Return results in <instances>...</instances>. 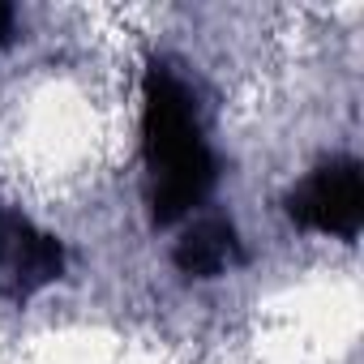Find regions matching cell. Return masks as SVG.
<instances>
[{"label": "cell", "mask_w": 364, "mask_h": 364, "mask_svg": "<svg viewBox=\"0 0 364 364\" xmlns=\"http://www.w3.org/2000/svg\"><path fill=\"white\" fill-rule=\"evenodd\" d=\"M287 215L291 223L351 240L364 223V171L355 159H326L317 163L300 185L287 193Z\"/></svg>", "instance_id": "2"}, {"label": "cell", "mask_w": 364, "mask_h": 364, "mask_svg": "<svg viewBox=\"0 0 364 364\" xmlns=\"http://www.w3.org/2000/svg\"><path fill=\"white\" fill-rule=\"evenodd\" d=\"M9 35H14V9L0 0V43H9Z\"/></svg>", "instance_id": "5"}, {"label": "cell", "mask_w": 364, "mask_h": 364, "mask_svg": "<svg viewBox=\"0 0 364 364\" xmlns=\"http://www.w3.org/2000/svg\"><path fill=\"white\" fill-rule=\"evenodd\" d=\"M65 274V245L0 202V300H31Z\"/></svg>", "instance_id": "3"}, {"label": "cell", "mask_w": 364, "mask_h": 364, "mask_svg": "<svg viewBox=\"0 0 364 364\" xmlns=\"http://www.w3.org/2000/svg\"><path fill=\"white\" fill-rule=\"evenodd\" d=\"M141 150L150 167V219L171 228L206 202L219 163L202 137L193 95L163 60H150L141 77Z\"/></svg>", "instance_id": "1"}, {"label": "cell", "mask_w": 364, "mask_h": 364, "mask_svg": "<svg viewBox=\"0 0 364 364\" xmlns=\"http://www.w3.org/2000/svg\"><path fill=\"white\" fill-rule=\"evenodd\" d=\"M171 262L185 279H219L223 270L245 262V249H240V236H236L232 219L202 215L180 232V240L171 249Z\"/></svg>", "instance_id": "4"}]
</instances>
